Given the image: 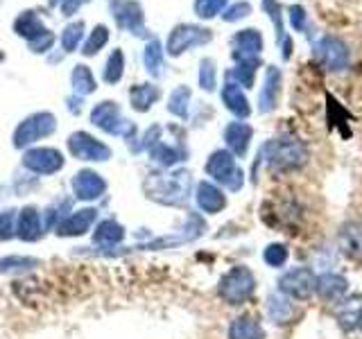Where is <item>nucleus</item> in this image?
Segmentation results:
<instances>
[{
    "instance_id": "9d476101",
    "label": "nucleus",
    "mask_w": 362,
    "mask_h": 339,
    "mask_svg": "<svg viewBox=\"0 0 362 339\" xmlns=\"http://www.w3.org/2000/svg\"><path fill=\"white\" fill-rule=\"evenodd\" d=\"M213 34L206 28H197V25H179L170 32L168 37V54L179 56L186 50H190L192 45H204L211 41Z\"/></svg>"
},
{
    "instance_id": "c03bdc74",
    "label": "nucleus",
    "mask_w": 362,
    "mask_h": 339,
    "mask_svg": "<svg viewBox=\"0 0 362 339\" xmlns=\"http://www.w3.org/2000/svg\"><path fill=\"white\" fill-rule=\"evenodd\" d=\"M288 11H290V23H292L294 30L297 32L308 30V14H305V9L301 5H292Z\"/></svg>"
},
{
    "instance_id": "f704fd0d",
    "label": "nucleus",
    "mask_w": 362,
    "mask_h": 339,
    "mask_svg": "<svg viewBox=\"0 0 362 339\" xmlns=\"http://www.w3.org/2000/svg\"><path fill=\"white\" fill-rule=\"evenodd\" d=\"M263 9H265V14L272 18V23H274V28H276V41L283 43V39H286V30H283L281 5L276 3V0H263Z\"/></svg>"
},
{
    "instance_id": "a211bd4d",
    "label": "nucleus",
    "mask_w": 362,
    "mask_h": 339,
    "mask_svg": "<svg viewBox=\"0 0 362 339\" xmlns=\"http://www.w3.org/2000/svg\"><path fill=\"white\" fill-rule=\"evenodd\" d=\"M197 206L204 210V213H209V215H218L220 210L226 208V197H224V192L211 184V181H202V184L197 186Z\"/></svg>"
},
{
    "instance_id": "c756f323",
    "label": "nucleus",
    "mask_w": 362,
    "mask_h": 339,
    "mask_svg": "<svg viewBox=\"0 0 362 339\" xmlns=\"http://www.w3.org/2000/svg\"><path fill=\"white\" fill-rule=\"evenodd\" d=\"M73 86L79 95H88V93H93V90L98 88L95 84V77L93 73H90V68L88 66H75V71H73Z\"/></svg>"
},
{
    "instance_id": "f257e3e1",
    "label": "nucleus",
    "mask_w": 362,
    "mask_h": 339,
    "mask_svg": "<svg viewBox=\"0 0 362 339\" xmlns=\"http://www.w3.org/2000/svg\"><path fill=\"white\" fill-rule=\"evenodd\" d=\"M145 192L147 197L165 206H181L190 195V172L177 170L173 174H150L145 181Z\"/></svg>"
},
{
    "instance_id": "5701e85b",
    "label": "nucleus",
    "mask_w": 362,
    "mask_h": 339,
    "mask_svg": "<svg viewBox=\"0 0 362 339\" xmlns=\"http://www.w3.org/2000/svg\"><path fill=\"white\" fill-rule=\"evenodd\" d=\"M116 20L120 28L127 30H141L143 28V9L139 3H132V0H124V3H116Z\"/></svg>"
},
{
    "instance_id": "39448f33",
    "label": "nucleus",
    "mask_w": 362,
    "mask_h": 339,
    "mask_svg": "<svg viewBox=\"0 0 362 339\" xmlns=\"http://www.w3.org/2000/svg\"><path fill=\"white\" fill-rule=\"evenodd\" d=\"M206 174L213 177L218 184H224L231 192L243 188V170L235 165V158L229 150H218L209 156L206 161Z\"/></svg>"
},
{
    "instance_id": "72a5a7b5",
    "label": "nucleus",
    "mask_w": 362,
    "mask_h": 339,
    "mask_svg": "<svg viewBox=\"0 0 362 339\" xmlns=\"http://www.w3.org/2000/svg\"><path fill=\"white\" fill-rule=\"evenodd\" d=\"M122 71H124V56L120 50H113V54L107 61V68H105V79L109 84H116V82H120Z\"/></svg>"
},
{
    "instance_id": "20e7f679",
    "label": "nucleus",
    "mask_w": 362,
    "mask_h": 339,
    "mask_svg": "<svg viewBox=\"0 0 362 339\" xmlns=\"http://www.w3.org/2000/svg\"><path fill=\"white\" fill-rule=\"evenodd\" d=\"M313 52H315V59L320 61L326 71L342 73L349 68L351 52L346 48V43L339 41L337 37H331V34H324V37L317 39L313 43Z\"/></svg>"
},
{
    "instance_id": "0eeeda50",
    "label": "nucleus",
    "mask_w": 362,
    "mask_h": 339,
    "mask_svg": "<svg viewBox=\"0 0 362 339\" xmlns=\"http://www.w3.org/2000/svg\"><path fill=\"white\" fill-rule=\"evenodd\" d=\"M279 290L283 294H288L292 299H299L305 301L313 297V292L317 290V278L310 269L305 267H297V269H290L288 274H283L279 280Z\"/></svg>"
},
{
    "instance_id": "6ab92c4d",
    "label": "nucleus",
    "mask_w": 362,
    "mask_h": 339,
    "mask_svg": "<svg viewBox=\"0 0 362 339\" xmlns=\"http://www.w3.org/2000/svg\"><path fill=\"white\" fill-rule=\"evenodd\" d=\"M337 321L349 333L362 331V297L360 294H354V297L339 301Z\"/></svg>"
},
{
    "instance_id": "f8f14e48",
    "label": "nucleus",
    "mask_w": 362,
    "mask_h": 339,
    "mask_svg": "<svg viewBox=\"0 0 362 339\" xmlns=\"http://www.w3.org/2000/svg\"><path fill=\"white\" fill-rule=\"evenodd\" d=\"M90 120H93V124H98V127L107 133H127V138H132V133H134L132 124L122 120L116 102H109V100L100 102V105L90 111Z\"/></svg>"
},
{
    "instance_id": "e433bc0d",
    "label": "nucleus",
    "mask_w": 362,
    "mask_h": 339,
    "mask_svg": "<svg viewBox=\"0 0 362 339\" xmlns=\"http://www.w3.org/2000/svg\"><path fill=\"white\" fill-rule=\"evenodd\" d=\"M82 28H84V23L79 20V23H73V25H68L66 32L62 34V45L66 52H73L77 48V43L82 41Z\"/></svg>"
},
{
    "instance_id": "79ce46f5",
    "label": "nucleus",
    "mask_w": 362,
    "mask_h": 339,
    "mask_svg": "<svg viewBox=\"0 0 362 339\" xmlns=\"http://www.w3.org/2000/svg\"><path fill=\"white\" fill-rule=\"evenodd\" d=\"M107 39H109V32H107V28H105V25L95 28V30H93V34H90L88 43H86V48H84V54H95V52L102 48V45L107 43Z\"/></svg>"
},
{
    "instance_id": "7c9ffc66",
    "label": "nucleus",
    "mask_w": 362,
    "mask_h": 339,
    "mask_svg": "<svg viewBox=\"0 0 362 339\" xmlns=\"http://www.w3.org/2000/svg\"><path fill=\"white\" fill-rule=\"evenodd\" d=\"M188 100H190V88L188 86H179L173 90L168 102V111L175 113L177 118H186L188 116Z\"/></svg>"
},
{
    "instance_id": "4be33fe9",
    "label": "nucleus",
    "mask_w": 362,
    "mask_h": 339,
    "mask_svg": "<svg viewBox=\"0 0 362 339\" xmlns=\"http://www.w3.org/2000/svg\"><path fill=\"white\" fill-rule=\"evenodd\" d=\"M337 242H339V249H342L344 256H349V258L362 256V226L360 224L342 226Z\"/></svg>"
},
{
    "instance_id": "473e14b6",
    "label": "nucleus",
    "mask_w": 362,
    "mask_h": 339,
    "mask_svg": "<svg viewBox=\"0 0 362 339\" xmlns=\"http://www.w3.org/2000/svg\"><path fill=\"white\" fill-rule=\"evenodd\" d=\"M256 68H258V64H238L235 68H231V71H226V79L249 88V86L254 84Z\"/></svg>"
},
{
    "instance_id": "bb28decb",
    "label": "nucleus",
    "mask_w": 362,
    "mask_h": 339,
    "mask_svg": "<svg viewBox=\"0 0 362 339\" xmlns=\"http://www.w3.org/2000/svg\"><path fill=\"white\" fill-rule=\"evenodd\" d=\"M150 154H152V158L156 163H161V165H175L177 161H184L186 158V152L184 150H177V147H173V145H165V143H154L152 147H150Z\"/></svg>"
},
{
    "instance_id": "58836bf2",
    "label": "nucleus",
    "mask_w": 362,
    "mask_h": 339,
    "mask_svg": "<svg viewBox=\"0 0 362 339\" xmlns=\"http://www.w3.org/2000/svg\"><path fill=\"white\" fill-rule=\"evenodd\" d=\"M263 260H265L269 267L286 265V260H288V246H283V244H269L265 251H263Z\"/></svg>"
},
{
    "instance_id": "aec40b11",
    "label": "nucleus",
    "mask_w": 362,
    "mask_h": 339,
    "mask_svg": "<svg viewBox=\"0 0 362 339\" xmlns=\"http://www.w3.org/2000/svg\"><path fill=\"white\" fill-rule=\"evenodd\" d=\"M222 102H224V107L229 109L235 118H249V113H252L249 100L243 93V86L235 84V82H229V79H226V84L222 88Z\"/></svg>"
},
{
    "instance_id": "412c9836",
    "label": "nucleus",
    "mask_w": 362,
    "mask_h": 339,
    "mask_svg": "<svg viewBox=\"0 0 362 339\" xmlns=\"http://www.w3.org/2000/svg\"><path fill=\"white\" fill-rule=\"evenodd\" d=\"M349 290V282L344 276H337V274H324L317 278V294L322 299L331 301V303H339L344 299V294Z\"/></svg>"
},
{
    "instance_id": "6e6552de",
    "label": "nucleus",
    "mask_w": 362,
    "mask_h": 339,
    "mask_svg": "<svg viewBox=\"0 0 362 339\" xmlns=\"http://www.w3.org/2000/svg\"><path fill=\"white\" fill-rule=\"evenodd\" d=\"M68 150H71V154L75 158H79V161H100L102 163V161H109L111 158L109 147L86 131L71 133V138H68Z\"/></svg>"
},
{
    "instance_id": "7ed1b4c3",
    "label": "nucleus",
    "mask_w": 362,
    "mask_h": 339,
    "mask_svg": "<svg viewBox=\"0 0 362 339\" xmlns=\"http://www.w3.org/2000/svg\"><path fill=\"white\" fill-rule=\"evenodd\" d=\"M256 290V278L247 267L229 269L220 280V299L229 305H243Z\"/></svg>"
},
{
    "instance_id": "c85d7f7f",
    "label": "nucleus",
    "mask_w": 362,
    "mask_h": 339,
    "mask_svg": "<svg viewBox=\"0 0 362 339\" xmlns=\"http://www.w3.org/2000/svg\"><path fill=\"white\" fill-rule=\"evenodd\" d=\"M145 66H147V73H150L152 77H161V73H163V50H161V43L158 41L147 43Z\"/></svg>"
},
{
    "instance_id": "37998d69",
    "label": "nucleus",
    "mask_w": 362,
    "mask_h": 339,
    "mask_svg": "<svg viewBox=\"0 0 362 339\" xmlns=\"http://www.w3.org/2000/svg\"><path fill=\"white\" fill-rule=\"evenodd\" d=\"M249 14H252V5H249V3H233L229 9H226L224 11V20L226 23H238V20H243L245 16H249Z\"/></svg>"
},
{
    "instance_id": "4468645a",
    "label": "nucleus",
    "mask_w": 362,
    "mask_h": 339,
    "mask_svg": "<svg viewBox=\"0 0 362 339\" xmlns=\"http://www.w3.org/2000/svg\"><path fill=\"white\" fill-rule=\"evenodd\" d=\"M73 192L82 201H95L107 192V181L93 170H82L73 177Z\"/></svg>"
},
{
    "instance_id": "a19ab883",
    "label": "nucleus",
    "mask_w": 362,
    "mask_h": 339,
    "mask_svg": "<svg viewBox=\"0 0 362 339\" xmlns=\"http://www.w3.org/2000/svg\"><path fill=\"white\" fill-rule=\"evenodd\" d=\"M16 235V210H5L0 215V242Z\"/></svg>"
},
{
    "instance_id": "2eb2a0df",
    "label": "nucleus",
    "mask_w": 362,
    "mask_h": 339,
    "mask_svg": "<svg viewBox=\"0 0 362 339\" xmlns=\"http://www.w3.org/2000/svg\"><path fill=\"white\" fill-rule=\"evenodd\" d=\"M281 90H283V75H281V71H279L276 66H267L263 90H260V100H258L260 113H272L279 107Z\"/></svg>"
},
{
    "instance_id": "423d86ee",
    "label": "nucleus",
    "mask_w": 362,
    "mask_h": 339,
    "mask_svg": "<svg viewBox=\"0 0 362 339\" xmlns=\"http://www.w3.org/2000/svg\"><path fill=\"white\" fill-rule=\"evenodd\" d=\"M57 127V122H54V116L48 111H43V113H34V116L25 118L21 124H18V129L14 133V145L18 147H28L32 143H37L41 138H45V136H50Z\"/></svg>"
},
{
    "instance_id": "4c0bfd02",
    "label": "nucleus",
    "mask_w": 362,
    "mask_h": 339,
    "mask_svg": "<svg viewBox=\"0 0 362 339\" xmlns=\"http://www.w3.org/2000/svg\"><path fill=\"white\" fill-rule=\"evenodd\" d=\"M224 5L226 0H195V14L199 18H213L220 14Z\"/></svg>"
},
{
    "instance_id": "1a4fd4ad",
    "label": "nucleus",
    "mask_w": 362,
    "mask_h": 339,
    "mask_svg": "<svg viewBox=\"0 0 362 339\" xmlns=\"http://www.w3.org/2000/svg\"><path fill=\"white\" fill-rule=\"evenodd\" d=\"M231 56L235 59V64H258V54L263 50V34H260L256 28L249 30H240L231 39Z\"/></svg>"
},
{
    "instance_id": "cd10ccee",
    "label": "nucleus",
    "mask_w": 362,
    "mask_h": 339,
    "mask_svg": "<svg viewBox=\"0 0 362 339\" xmlns=\"http://www.w3.org/2000/svg\"><path fill=\"white\" fill-rule=\"evenodd\" d=\"M267 314L274 323H286L292 316V305L286 297H283V292L272 294V297L267 299Z\"/></svg>"
},
{
    "instance_id": "b1692460",
    "label": "nucleus",
    "mask_w": 362,
    "mask_h": 339,
    "mask_svg": "<svg viewBox=\"0 0 362 339\" xmlns=\"http://www.w3.org/2000/svg\"><path fill=\"white\" fill-rule=\"evenodd\" d=\"M124 237V229L122 224H118L116 220H105L95 226V233H93V242L100 246H113V244H120Z\"/></svg>"
},
{
    "instance_id": "c9c22d12",
    "label": "nucleus",
    "mask_w": 362,
    "mask_h": 339,
    "mask_svg": "<svg viewBox=\"0 0 362 339\" xmlns=\"http://www.w3.org/2000/svg\"><path fill=\"white\" fill-rule=\"evenodd\" d=\"M199 86L204 90H213L218 86V77H215V61L213 59H202L199 64Z\"/></svg>"
},
{
    "instance_id": "f3484780",
    "label": "nucleus",
    "mask_w": 362,
    "mask_h": 339,
    "mask_svg": "<svg viewBox=\"0 0 362 339\" xmlns=\"http://www.w3.org/2000/svg\"><path fill=\"white\" fill-rule=\"evenodd\" d=\"M252 136H254V129L249 127L247 122H229L224 129L226 147H229V152L233 156H240V158L247 154L249 143H252Z\"/></svg>"
},
{
    "instance_id": "f03ea898",
    "label": "nucleus",
    "mask_w": 362,
    "mask_h": 339,
    "mask_svg": "<svg viewBox=\"0 0 362 339\" xmlns=\"http://www.w3.org/2000/svg\"><path fill=\"white\" fill-rule=\"evenodd\" d=\"M263 156L279 172H288V170H299L301 165H305L308 150L297 138H276L263 147Z\"/></svg>"
},
{
    "instance_id": "9b49d317",
    "label": "nucleus",
    "mask_w": 362,
    "mask_h": 339,
    "mask_svg": "<svg viewBox=\"0 0 362 339\" xmlns=\"http://www.w3.org/2000/svg\"><path fill=\"white\" fill-rule=\"evenodd\" d=\"M64 154L59 150H52V147H37V150H30L23 154V165L32 170L34 174H54L64 167Z\"/></svg>"
},
{
    "instance_id": "ddd939ff",
    "label": "nucleus",
    "mask_w": 362,
    "mask_h": 339,
    "mask_svg": "<svg viewBox=\"0 0 362 339\" xmlns=\"http://www.w3.org/2000/svg\"><path fill=\"white\" fill-rule=\"evenodd\" d=\"M98 220L95 208H82L75 213H68L66 218L54 226V233L59 237H77L90 231V226Z\"/></svg>"
},
{
    "instance_id": "dca6fc26",
    "label": "nucleus",
    "mask_w": 362,
    "mask_h": 339,
    "mask_svg": "<svg viewBox=\"0 0 362 339\" xmlns=\"http://www.w3.org/2000/svg\"><path fill=\"white\" fill-rule=\"evenodd\" d=\"M43 235V224H41V213L34 206H25L16 215V237L23 242H37Z\"/></svg>"
},
{
    "instance_id": "a878e982",
    "label": "nucleus",
    "mask_w": 362,
    "mask_h": 339,
    "mask_svg": "<svg viewBox=\"0 0 362 339\" xmlns=\"http://www.w3.org/2000/svg\"><path fill=\"white\" fill-rule=\"evenodd\" d=\"M158 95H161V90H158L156 86H152V84H136V86L129 90L132 107H134L136 111H141V113L150 111V107L158 100Z\"/></svg>"
},
{
    "instance_id": "2f4dec72",
    "label": "nucleus",
    "mask_w": 362,
    "mask_h": 339,
    "mask_svg": "<svg viewBox=\"0 0 362 339\" xmlns=\"http://www.w3.org/2000/svg\"><path fill=\"white\" fill-rule=\"evenodd\" d=\"M16 32L21 34V37L37 39V37H41V34L48 32V30H43V25L37 20V16H34L32 11H25V14L18 16V20H16Z\"/></svg>"
},
{
    "instance_id": "393cba45",
    "label": "nucleus",
    "mask_w": 362,
    "mask_h": 339,
    "mask_svg": "<svg viewBox=\"0 0 362 339\" xmlns=\"http://www.w3.org/2000/svg\"><path fill=\"white\" fill-rule=\"evenodd\" d=\"M229 339H265V333L252 316H238L229 328Z\"/></svg>"
},
{
    "instance_id": "ea45409f",
    "label": "nucleus",
    "mask_w": 362,
    "mask_h": 339,
    "mask_svg": "<svg viewBox=\"0 0 362 339\" xmlns=\"http://www.w3.org/2000/svg\"><path fill=\"white\" fill-rule=\"evenodd\" d=\"M39 265V260H34V258H3L0 260V271H23V269H32V267H37Z\"/></svg>"
}]
</instances>
